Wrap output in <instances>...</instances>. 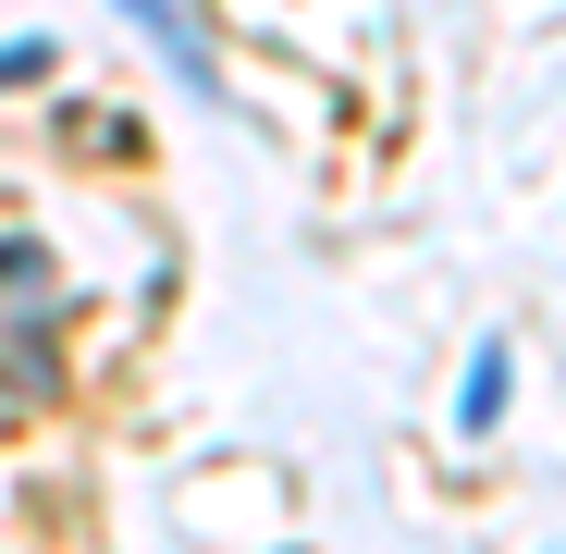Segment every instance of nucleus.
Instances as JSON below:
<instances>
[{
	"label": "nucleus",
	"mask_w": 566,
	"mask_h": 554,
	"mask_svg": "<svg viewBox=\"0 0 566 554\" xmlns=\"http://www.w3.org/2000/svg\"><path fill=\"white\" fill-rule=\"evenodd\" d=\"M124 13L160 38V62H172L185 86H198V100H222V62H210V38H198V13H185V0H124Z\"/></svg>",
	"instance_id": "1"
},
{
	"label": "nucleus",
	"mask_w": 566,
	"mask_h": 554,
	"mask_svg": "<svg viewBox=\"0 0 566 554\" xmlns=\"http://www.w3.org/2000/svg\"><path fill=\"white\" fill-rule=\"evenodd\" d=\"M505 395H517V357H505V345H481V357H468V383H455V431H493V419H505Z\"/></svg>",
	"instance_id": "2"
},
{
	"label": "nucleus",
	"mask_w": 566,
	"mask_h": 554,
	"mask_svg": "<svg viewBox=\"0 0 566 554\" xmlns=\"http://www.w3.org/2000/svg\"><path fill=\"white\" fill-rule=\"evenodd\" d=\"M0 284H13L25 309H50V259H38V234H0Z\"/></svg>",
	"instance_id": "3"
},
{
	"label": "nucleus",
	"mask_w": 566,
	"mask_h": 554,
	"mask_svg": "<svg viewBox=\"0 0 566 554\" xmlns=\"http://www.w3.org/2000/svg\"><path fill=\"white\" fill-rule=\"evenodd\" d=\"M50 74V38H13V50H0V86H38Z\"/></svg>",
	"instance_id": "4"
}]
</instances>
